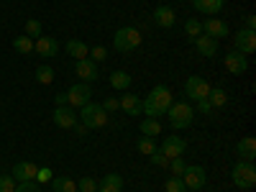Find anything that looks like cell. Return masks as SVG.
Returning <instances> with one entry per match:
<instances>
[{
	"label": "cell",
	"mask_w": 256,
	"mask_h": 192,
	"mask_svg": "<svg viewBox=\"0 0 256 192\" xmlns=\"http://www.w3.org/2000/svg\"><path fill=\"white\" fill-rule=\"evenodd\" d=\"M80 123H84L88 128H102L108 126V113L100 102H88L80 108Z\"/></svg>",
	"instance_id": "3"
},
{
	"label": "cell",
	"mask_w": 256,
	"mask_h": 192,
	"mask_svg": "<svg viewBox=\"0 0 256 192\" xmlns=\"http://www.w3.org/2000/svg\"><path fill=\"white\" fill-rule=\"evenodd\" d=\"M13 46H16V52H20V54H31V52H34V38H28V36H16V38H13Z\"/></svg>",
	"instance_id": "29"
},
{
	"label": "cell",
	"mask_w": 256,
	"mask_h": 192,
	"mask_svg": "<svg viewBox=\"0 0 256 192\" xmlns=\"http://www.w3.org/2000/svg\"><path fill=\"white\" fill-rule=\"evenodd\" d=\"M120 110H126L131 118H138L144 113V100L138 95H134V92H126L120 98Z\"/></svg>",
	"instance_id": "14"
},
{
	"label": "cell",
	"mask_w": 256,
	"mask_h": 192,
	"mask_svg": "<svg viewBox=\"0 0 256 192\" xmlns=\"http://www.w3.org/2000/svg\"><path fill=\"white\" fill-rule=\"evenodd\" d=\"M74 131H77V136H84V134L90 131V128L84 126V123H80V120H77V123H74Z\"/></svg>",
	"instance_id": "42"
},
{
	"label": "cell",
	"mask_w": 256,
	"mask_h": 192,
	"mask_svg": "<svg viewBox=\"0 0 256 192\" xmlns=\"http://www.w3.org/2000/svg\"><path fill=\"white\" fill-rule=\"evenodd\" d=\"M67 54H70V56H74V59L80 62V59H88L90 49H88V44H84V41L72 38V41H67Z\"/></svg>",
	"instance_id": "23"
},
{
	"label": "cell",
	"mask_w": 256,
	"mask_h": 192,
	"mask_svg": "<svg viewBox=\"0 0 256 192\" xmlns=\"http://www.w3.org/2000/svg\"><path fill=\"white\" fill-rule=\"evenodd\" d=\"M13 192H41V190H38V182L31 180V182H18V187Z\"/></svg>",
	"instance_id": "38"
},
{
	"label": "cell",
	"mask_w": 256,
	"mask_h": 192,
	"mask_svg": "<svg viewBox=\"0 0 256 192\" xmlns=\"http://www.w3.org/2000/svg\"><path fill=\"white\" fill-rule=\"evenodd\" d=\"M26 36H28V38H34V36H41V24H38L36 18L26 20Z\"/></svg>",
	"instance_id": "36"
},
{
	"label": "cell",
	"mask_w": 256,
	"mask_h": 192,
	"mask_svg": "<svg viewBox=\"0 0 256 192\" xmlns=\"http://www.w3.org/2000/svg\"><path fill=\"white\" fill-rule=\"evenodd\" d=\"M138 128H141V134L148 136V138H156V136L162 134V123H159V118H144Z\"/></svg>",
	"instance_id": "24"
},
{
	"label": "cell",
	"mask_w": 256,
	"mask_h": 192,
	"mask_svg": "<svg viewBox=\"0 0 256 192\" xmlns=\"http://www.w3.org/2000/svg\"><path fill=\"white\" fill-rule=\"evenodd\" d=\"M113 46L118 52H134L141 46V34L131 26H126V28H118L116 36H113Z\"/></svg>",
	"instance_id": "5"
},
{
	"label": "cell",
	"mask_w": 256,
	"mask_h": 192,
	"mask_svg": "<svg viewBox=\"0 0 256 192\" xmlns=\"http://www.w3.org/2000/svg\"><path fill=\"white\" fill-rule=\"evenodd\" d=\"M110 84H113L116 90H128V88H131V74L116 70V72L110 74Z\"/></svg>",
	"instance_id": "26"
},
{
	"label": "cell",
	"mask_w": 256,
	"mask_h": 192,
	"mask_svg": "<svg viewBox=\"0 0 256 192\" xmlns=\"http://www.w3.org/2000/svg\"><path fill=\"white\" fill-rule=\"evenodd\" d=\"M182 182H184L187 190H202L205 182H208V174H205V169L200 164H192V166H184Z\"/></svg>",
	"instance_id": "7"
},
{
	"label": "cell",
	"mask_w": 256,
	"mask_h": 192,
	"mask_svg": "<svg viewBox=\"0 0 256 192\" xmlns=\"http://www.w3.org/2000/svg\"><path fill=\"white\" fill-rule=\"evenodd\" d=\"M192 44H195V49L200 52V56H216L218 54V41L205 36V34H200L195 41H192Z\"/></svg>",
	"instance_id": "18"
},
{
	"label": "cell",
	"mask_w": 256,
	"mask_h": 192,
	"mask_svg": "<svg viewBox=\"0 0 256 192\" xmlns=\"http://www.w3.org/2000/svg\"><path fill=\"white\" fill-rule=\"evenodd\" d=\"M77 192H98V182L92 177H82L77 182Z\"/></svg>",
	"instance_id": "32"
},
{
	"label": "cell",
	"mask_w": 256,
	"mask_h": 192,
	"mask_svg": "<svg viewBox=\"0 0 256 192\" xmlns=\"http://www.w3.org/2000/svg\"><path fill=\"white\" fill-rule=\"evenodd\" d=\"M184 148H187L184 138H180V136H169V138L162 141V148H159V152H162L166 159H177V156L184 154Z\"/></svg>",
	"instance_id": "11"
},
{
	"label": "cell",
	"mask_w": 256,
	"mask_h": 192,
	"mask_svg": "<svg viewBox=\"0 0 256 192\" xmlns=\"http://www.w3.org/2000/svg\"><path fill=\"white\" fill-rule=\"evenodd\" d=\"M92 98V90L88 82H74L72 88L67 90V105L70 108H82V105H88Z\"/></svg>",
	"instance_id": "6"
},
{
	"label": "cell",
	"mask_w": 256,
	"mask_h": 192,
	"mask_svg": "<svg viewBox=\"0 0 256 192\" xmlns=\"http://www.w3.org/2000/svg\"><path fill=\"white\" fill-rule=\"evenodd\" d=\"M184 34H187L192 41H195V38L202 34V24H200L198 18H187V20H184Z\"/></svg>",
	"instance_id": "28"
},
{
	"label": "cell",
	"mask_w": 256,
	"mask_h": 192,
	"mask_svg": "<svg viewBox=\"0 0 256 192\" xmlns=\"http://www.w3.org/2000/svg\"><path fill=\"white\" fill-rule=\"evenodd\" d=\"M74 72L82 82H92V80H98V64L92 59H80L74 64Z\"/></svg>",
	"instance_id": "15"
},
{
	"label": "cell",
	"mask_w": 256,
	"mask_h": 192,
	"mask_svg": "<svg viewBox=\"0 0 256 192\" xmlns=\"http://www.w3.org/2000/svg\"><path fill=\"white\" fill-rule=\"evenodd\" d=\"M164 190H166V192H184L187 187H184V182H182V177H172V180H166V184H164Z\"/></svg>",
	"instance_id": "33"
},
{
	"label": "cell",
	"mask_w": 256,
	"mask_h": 192,
	"mask_svg": "<svg viewBox=\"0 0 256 192\" xmlns=\"http://www.w3.org/2000/svg\"><path fill=\"white\" fill-rule=\"evenodd\" d=\"M166 116H169V126L177 128V131H182V128L192 126L195 110H192L187 102H172V105H169V110H166Z\"/></svg>",
	"instance_id": "4"
},
{
	"label": "cell",
	"mask_w": 256,
	"mask_h": 192,
	"mask_svg": "<svg viewBox=\"0 0 256 192\" xmlns=\"http://www.w3.org/2000/svg\"><path fill=\"white\" fill-rule=\"evenodd\" d=\"M198 105H200V110H202V113H208V110L212 108V105H210L208 100H198Z\"/></svg>",
	"instance_id": "45"
},
{
	"label": "cell",
	"mask_w": 256,
	"mask_h": 192,
	"mask_svg": "<svg viewBox=\"0 0 256 192\" xmlns=\"http://www.w3.org/2000/svg\"><path fill=\"white\" fill-rule=\"evenodd\" d=\"M233 44H236V52H241V54H254L256 52V31L241 28L233 36Z\"/></svg>",
	"instance_id": "10"
},
{
	"label": "cell",
	"mask_w": 256,
	"mask_h": 192,
	"mask_svg": "<svg viewBox=\"0 0 256 192\" xmlns=\"http://www.w3.org/2000/svg\"><path fill=\"white\" fill-rule=\"evenodd\" d=\"M36 172H38L36 164H31V162H18V164L13 166V180H18V182H31V180H36Z\"/></svg>",
	"instance_id": "16"
},
{
	"label": "cell",
	"mask_w": 256,
	"mask_h": 192,
	"mask_svg": "<svg viewBox=\"0 0 256 192\" xmlns=\"http://www.w3.org/2000/svg\"><path fill=\"white\" fill-rule=\"evenodd\" d=\"M184 192H200V190H184Z\"/></svg>",
	"instance_id": "46"
},
{
	"label": "cell",
	"mask_w": 256,
	"mask_h": 192,
	"mask_svg": "<svg viewBox=\"0 0 256 192\" xmlns=\"http://www.w3.org/2000/svg\"><path fill=\"white\" fill-rule=\"evenodd\" d=\"M148 159H152V164H156V166H169V159L159 152V148H156V152H154L152 156H148Z\"/></svg>",
	"instance_id": "40"
},
{
	"label": "cell",
	"mask_w": 256,
	"mask_h": 192,
	"mask_svg": "<svg viewBox=\"0 0 256 192\" xmlns=\"http://www.w3.org/2000/svg\"><path fill=\"white\" fill-rule=\"evenodd\" d=\"M223 64H226V70H228L230 74H244V72L248 70L246 54H241V52H236V49H230V52L223 54Z\"/></svg>",
	"instance_id": "9"
},
{
	"label": "cell",
	"mask_w": 256,
	"mask_h": 192,
	"mask_svg": "<svg viewBox=\"0 0 256 192\" xmlns=\"http://www.w3.org/2000/svg\"><path fill=\"white\" fill-rule=\"evenodd\" d=\"M226 6V0H192V8L200 10L202 16H218Z\"/></svg>",
	"instance_id": "19"
},
{
	"label": "cell",
	"mask_w": 256,
	"mask_h": 192,
	"mask_svg": "<svg viewBox=\"0 0 256 192\" xmlns=\"http://www.w3.org/2000/svg\"><path fill=\"white\" fill-rule=\"evenodd\" d=\"M13 190H16L13 174H0V192H13Z\"/></svg>",
	"instance_id": "35"
},
{
	"label": "cell",
	"mask_w": 256,
	"mask_h": 192,
	"mask_svg": "<svg viewBox=\"0 0 256 192\" xmlns=\"http://www.w3.org/2000/svg\"><path fill=\"white\" fill-rule=\"evenodd\" d=\"M56 105H67V92H56Z\"/></svg>",
	"instance_id": "44"
},
{
	"label": "cell",
	"mask_w": 256,
	"mask_h": 192,
	"mask_svg": "<svg viewBox=\"0 0 256 192\" xmlns=\"http://www.w3.org/2000/svg\"><path fill=\"white\" fill-rule=\"evenodd\" d=\"M100 105L105 108V113H110V110H118V108H120V100H118V98H108V100H102Z\"/></svg>",
	"instance_id": "39"
},
{
	"label": "cell",
	"mask_w": 256,
	"mask_h": 192,
	"mask_svg": "<svg viewBox=\"0 0 256 192\" xmlns=\"http://www.w3.org/2000/svg\"><path fill=\"white\" fill-rule=\"evenodd\" d=\"M54 192H77V182L70 177H52Z\"/></svg>",
	"instance_id": "25"
},
{
	"label": "cell",
	"mask_w": 256,
	"mask_h": 192,
	"mask_svg": "<svg viewBox=\"0 0 256 192\" xmlns=\"http://www.w3.org/2000/svg\"><path fill=\"white\" fill-rule=\"evenodd\" d=\"M123 190V177L120 174H105L98 184V192H120Z\"/></svg>",
	"instance_id": "22"
},
{
	"label": "cell",
	"mask_w": 256,
	"mask_h": 192,
	"mask_svg": "<svg viewBox=\"0 0 256 192\" xmlns=\"http://www.w3.org/2000/svg\"><path fill=\"white\" fill-rule=\"evenodd\" d=\"M184 162H182V156H177V159H169V169L174 172V177H182V172H184Z\"/></svg>",
	"instance_id": "37"
},
{
	"label": "cell",
	"mask_w": 256,
	"mask_h": 192,
	"mask_svg": "<svg viewBox=\"0 0 256 192\" xmlns=\"http://www.w3.org/2000/svg\"><path fill=\"white\" fill-rule=\"evenodd\" d=\"M208 102L212 105V108H223V105L228 102V95H226V90H220V88L210 90V95H208Z\"/></svg>",
	"instance_id": "27"
},
{
	"label": "cell",
	"mask_w": 256,
	"mask_h": 192,
	"mask_svg": "<svg viewBox=\"0 0 256 192\" xmlns=\"http://www.w3.org/2000/svg\"><path fill=\"white\" fill-rule=\"evenodd\" d=\"M202 34L205 36H210V38H226L228 36V24L226 20H220V18H208V20H202Z\"/></svg>",
	"instance_id": "13"
},
{
	"label": "cell",
	"mask_w": 256,
	"mask_h": 192,
	"mask_svg": "<svg viewBox=\"0 0 256 192\" xmlns=\"http://www.w3.org/2000/svg\"><path fill=\"white\" fill-rule=\"evenodd\" d=\"M172 92H169V88H164V84H156V88L148 92L144 98V113L148 118H162L166 110H169V105H172Z\"/></svg>",
	"instance_id": "1"
},
{
	"label": "cell",
	"mask_w": 256,
	"mask_h": 192,
	"mask_svg": "<svg viewBox=\"0 0 256 192\" xmlns=\"http://www.w3.org/2000/svg\"><path fill=\"white\" fill-rule=\"evenodd\" d=\"M236 152H238V156H241L244 162H254V159H256V138H254V136L241 138V141L236 144Z\"/></svg>",
	"instance_id": "21"
},
{
	"label": "cell",
	"mask_w": 256,
	"mask_h": 192,
	"mask_svg": "<svg viewBox=\"0 0 256 192\" xmlns=\"http://www.w3.org/2000/svg\"><path fill=\"white\" fill-rule=\"evenodd\" d=\"M34 52H38L41 56H56L59 44H56V38H52V36H41V38L34 41Z\"/></svg>",
	"instance_id": "20"
},
{
	"label": "cell",
	"mask_w": 256,
	"mask_h": 192,
	"mask_svg": "<svg viewBox=\"0 0 256 192\" xmlns=\"http://www.w3.org/2000/svg\"><path fill=\"white\" fill-rule=\"evenodd\" d=\"M88 59H92L95 64L98 62H105V59H108V49H105V46H92L90 54H88Z\"/></svg>",
	"instance_id": "34"
},
{
	"label": "cell",
	"mask_w": 256,
	"mask_h": 192,
	"mask_svg": "<svg viewBox=\"0 0 256 192\" xmlns=\"http://www.w3.org/2000/svg\"><path fill=\"white\" fill-rule=\"evenodd\" d=\"M52 169H38L36 172V182H52Z\"/></svg>",
	"instance_id": "41"
},
{
	"label": "cell",
	"mask_w": 256,
	"mask_h": 192,
	"mask_svg": "<svg viewBox=\"0 0 256 192\" xmlns=\"http://www.w3.org/2000/svg\"><path fill=\"white\" fill-rule=\"evenodd\" d=\"M36 82H41V84H52V82H54V70L46 67V64H44V67H38V70H36Z\"/></svg>",
	"instance_id": "30"
},
{
	"label": "cell",
	"mask_w": 256,
	"mask_h": 192,
	"mask_svg": "<svg viewBox=\"0 0 256 192\" xmlns=\"http://www.w3.org/2000/svg\"><path fill=\"white\" fill-rule=\"evenodd\" d=\"M230 180L241 190H251L256 184V166L254 162H236L230 169Z\"/></svg>",
	"instance_id": "2"
},
{
	"label": "cell",
	"mask_w": 256,
	"mask_h": 192,
	"mask_svg": "<svg viewBox=\"0 0 256 192\" xmlns=\"http://www.w3.org/2000/svg\"><path fill=\"white\" fill-rule=\"evenodd\" d=\"M138 152L141 154H146V156H152L154 152H156V144H154V138H148V136H144V138H138Z\"/></svg>",
	"instance_id": "31"
},
{
	"label": "cell",
	"mask_w": 256,
	"mask_h": 192,
	"mask_svg": "<svg viewBox=\"0 0 256 192\" xmlns=\"http://www.w3.org/2000/svg\"><path fill=\"white\" fill-rule=\"evenodd\" d=\"M77 120H80L77 118V110L70 108V105H56V108H54V123L59 128H74Z\"/></svg>",
	"instance_id": "12"
},
{
	"label": "cell",
	"mask_w": 256,
	"mask_h": 192,
	"mask_svg": "<svg viewBox=\"0 0 256 192\" xmlns=\"http://www.w3.org/2000/svg\"><path fill=\"white\" fill-rule=\"evenodd\" d=\"M210 84H208V80L205 77H190L187 82H184V92H187V98H192V100H208V95H210Z\"/></svg>",
	"instance_id": "8"
},
{
	"label": "cell",
	"mask_w": 256,
	"mask_h": 192,
	"mask_svg": "<svg viewBox=\"0 0 256 192\" xmlns=\"http://www.w3.org/2000/svg\"><path fill=\"white\" fill-rule=\"evenodd\" d=\"M154 20H156V26H162V28H172L177 24V13H174V8H169V6H159L154 10Z\"/></svg>",
	"instance_id": "17"
},
{
	"label": "cell",
	"mask_w": 256,
	"mask_h": 192,
	"mask_svg": "<svg viewBox=\"0 0 256 192\" xmlns=\"http://www.w3.org/2000/svg\"><path fill=\"white\" fill-rule=\"evenodd\" d=\"M246 28L256 31V16H246Z\"/></svg>",
	"instance_id": "43"
}]
</instances>
